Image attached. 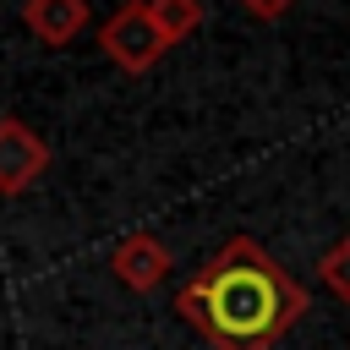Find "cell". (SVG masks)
<instances>
[{
    "instance_id": "1",
    "label": "cell",
    "mask_w": 350,
    "mask_h": 350,
    "mask_svg": "<svg viewBox=\"0 0 350 350\" xmlns=\"http://www.w3.org/2000/svg\"><path fill=\"white\" fill-rule=\"evenodd\" d=\"M306 306L312 301L290 268L252 235H230L175 295V312L213 350H273Z\"/></svg>"
},
{
    "instance_id": "2",
    "label": "cell",
    "mask_w": 350,
    "mask_h": 350,
    "mask_svg": "<svg viewBox=\"0 0 350 350\" xmlns=\"http://www.w3.org/2000/svg\"><path fill=\"white\" fill-rule=\"evenodd\" d=\"M98 49H104L120 71L142 77V71H153V66L164 60L170 38L159 33V22H153L148 0H126V5H115V11L104 16V27H98Z\"/></svg>"
},
{
    "instance_id": "3",
    "label": "cell",
    "mask_w": 350,
    "mask_h": 350,
    "mask_svg": "<svg viewBox=\"0 0 350 350\" xmlns=\"http://www.w3.org/2000/svg\"><path fill=\"white\" fill-rule=\"evenodd\" d=\"M44 170H49V142L22 115H0V197H22Z\"/></svg>"
},
{
    "instance_id": "4",
    "label": "cell",
    "mask_w": 350,
    "mask_h": 350,
    "mask_svg": "<svg viewBox=\"0 0 350 350\" xmlns=\"http://www.w3.org/2000/svg\"><path fill=\"white\" fill-rule=\"evenodd\" d=\"M170 246L153 235V230H131L115 252H109V273L126 284V290H137V295H148V290H159L164 284V273H170Z\"/></svg>"
},
{
    "instance_id": "5",
    "label": "cell",
    "mask_w": 350,
    "mask_h": 350,
    "mask_svg": "<svg viewBox=\"0 0 350 350\" xmlns=\"http://www.w3.org/2000/svg\"><path fill=\"white\" fill-rule=\"evenodd\" d=\"M22 27L38 44L60 49L88 27V0H22Z\"/></svg>"
},
{
    "instance_id": "6",
    "label": "cell",
    "mask_w": 350,
    "mask_h": 350,
    "mask_svg": "<svg viewBox=\"0 0 350 350\" xmlns=\"http://www.w3.org/2000/svg\"><path fill=\"white\" fill-rule=\"evenodd\" d=\"M148 11H153V22H159V33L170 38V44H186L197 27H202V0H148Z\"/></svg>"
},
{
    "instance_id": "7",
    "label": "cell",
    "mask_w": 350,
    "mask_h": 350,
    "mask_svg": "<svg viewBox=\"0 0 350 350\" xmlns=\"http://www.w3.org/2000/svg\"><path fill=\"white\" fill-rule=\"evenodd\" d=\"M317 279L328 284V295H334V301H345V306H350V235H339V241L317 257Z\"/></svg>"
},
{
    "instance_id": "8",
    "label": "cell",
    "mask_w": 350,
    "mask_h": 350,
    "mask_svg": "<svg viewBox=\"0 0 350 350\" xmlns=\"http://www.w3.org/2000/svg\"><path fill=\"white\" fill-rule=\"evenodd\" d=\"M290 5H295V0H241V11H246V16H257V22H279Z\"/></svg>"
}]
</instances>
